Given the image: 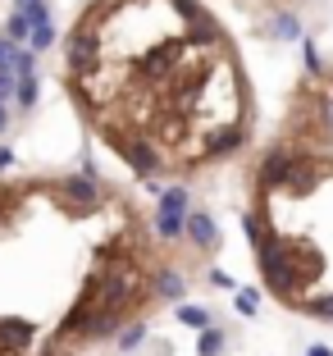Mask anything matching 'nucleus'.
<instances>
[{"label": "nucleus", "instance_id": "2", "mask_svg": "<svg viewBox=\"0 0 333 356\" xmlns=\"http://www.w3.org/2000/svg\"><path fill=\"white\" fill-rule=\"evenodd\" d=\"M169 279L174 252L119 188L0 183V356H83L156 311Z\"/></svg>", "mask_w": 333, "mask_h": 356}, {"label": "nucleus", "instance_id": "3", "mask_svg": "<svg viewBox=\"0 0 333 356\" xmlns=\"http://www.w3.org/2000/svg\"><path fill=\"white\" fill-rule=\"evenodd\" d=\"M333 87L302 83L247 165V238L265 293L333 325Z\"/></svg>", "mask_w": 333, "mask_h": 356}, {"label": "nucleus", "instance_id": "1", "mask_svg": "<svg viewBox=\"0 0 333 356\" xmlns=\"http://www.w3.org/2000/svg\"><path fill=\"white\" fill-rule=\"evenodd\" d=\"M60 78L83 128L146 183H197L251 156V74L206 0H87Z\"/></svg>", "mask_w": 333, "mask_h": 356}, {"label": "nucleus", "instance_id": "4", "mask_svg": "<svg viewBox=\"0 0 333 356\" xmlns=\"http://www.w3.org/2000/svg\"><path fill=\"white\" fill-rule=\"evenodd\" d=\"M238 14H251V19H292V14H306L311 0H224Z\"/></svg>", "mask_w": 333, "mask_h": 356}]
</instances>
